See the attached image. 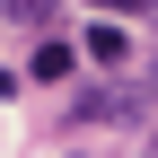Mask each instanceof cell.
<instances>
[{"label": "cell", "instance_id": "1", "mask_svg": "<svg viewBox=\"0 0 158 158\" xmlns=\"http://www.w3.org/2000/svg\"><path fill=\"white\" fill-rule=\"evenodd\" d=\"M88 62H106V70L132 62V44H123V27H114V18H106V27H88Z\"/></svg>", "mask_w": 158, "mask_h": 158}, {"label": "cell", "instance_id": "2", "mask_svg": "<svg viewBox=\"0 0 158 158\" xmlns=\"http://www.w3.org/2000/svg\"><path fill=\"white\" fill-rule=\"evenodd\" d=\"M70 62H79V53H70V44H53V35L35 44V79H70Z\"/></svg>", "mask_w": 158, "mask_h": 158}, {"label": "cell", "instance_id": "3", "mask_svg": "<svg viewBox=\"0 0 158 158\" xmlns=\"http://www.w3.org/2000/svg\"><path fill=\"white\" fill-rule=\"evenodd\" d=\"M0 9H9V18H27V27H44V18H53V0H0Z\"/></svg>", "mask_w": 158, "mask_h": 158}, {"label": "cell", "instance_id": "4", "mask_svg": "<svg viewBox=\"0 0 158 158\" xmlns=\"http://www.w3.org/2000/svg\"><path fill=\"white\" fill-rule=\"evenodd\" d=\"M106 18H158V0H97Z\"/></svg>", "mask_w": 158, "mask_h": 158}]
</instances>
